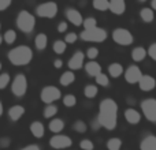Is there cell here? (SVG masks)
<instances>
[{
  "mask_svg": "<svg viewBox=\"0 0 156 150\" xmlns=\"http://www.w3.org/2000/svg\"><path fill=\"white\" fill-rule=\"evenodd\" d=\"M97 120L103 128L112 131L118 124V104L112 98H104L99 105Z\"/></svg>",
  "mask_w": 156,
  "mask_h": 150,
  "instance_id": "cell-1",
  "label": "cell"
},
{
  "mask_svg": "<svg viewBox=\"0 0 156 150\" xmlns=\"http://www.w3.org/2000/svg\"><path fill=\"white\" fill-rule=\"evenodd\" d=\"M7 57L11 64L14 66H18V67L27 66L33 59V51L27 45H18L8 51Z\"/></svg>",
  "mask_w": 156,
  "mask_h": 150,
  "instance_id": "cell-2",
  "label": "cell"
},
{
  "mask_svg": "<svg viewBox=\"0 0 156 150\" xmlns=\"http://www.w3.org/2000/svg\"><path fill=\"white\" fill-rule=\"evenodd\" d=\"M16 27L21 30L25 34H30L36 27V18L32 12H29L27 10H22L19 11V14L16 15L15 19Z\"/></svg>",
  "mask_w": 156,
  "mask_h": 150,
  "instance_id": "cell-3",
  "label": "cell"
},
{
  "mask_svg": "<svg viewBox=\"0 0 156 150\" xmlns=\"http://www.w3.org/2000/svg\"><path fill=\"white\" fill-rule=\"evenodd\" d=\"M108 37V33L103 27H93V29H83V32L80 33V38L86 43H103Z\"/></svg>",
  "mask_w": 156,
  "mask_h": 150,
  "instance_id": "cell-4",
  "label": "cell"
},
{
  "mask_svg": "<svg viewBox=\"0 0 156 150\" xmlns=\"http://www.w3.org/2000/svg\"><path fill=\"white\" fill-rule=\"evenodd\" d=\"M111 37H112L114 43L122 46H129L134 43V36L132 34L130 30L125 29V27H116L112 32Z\"/></svg>",
  "mask_w": 156,
  "mask_h": 150,
  "instance_id": "cell-5",
  "label": "cell"
},
{
  "mask_svg": "<svg viewBox=\"0 0 156 150\" xmlns=\"http://www.w3.org/2000/svg\"><path fill=\"white\" fill-rule=\"evenodd\" d=\"M27 87H29V83H27L26 75L16 74L15 78L12 79V83H11V93L15 97L21 98L27 93Z\"/></svg>",
  "mask_w": 156,
  "mask_h": 150,
  "instance_id": "cell-6",
  "label": "cell"
},
{
  "mask_svg": "<svg viewBox=\"0 0 156 150\" xmlns=\"http://www.w3.org/2000/svg\"><path fill=\"white\" fill-rule=\"evenodd\" d=\"M60 98H62V91L54 85L44 86L40 91V100L44 104H54Z\"/></svg>",
  "mask_w": 156,
  "mask_h": 150,
  "instance_id": "cell-7",
  "label": "cell"
},
{
  "mask_svg": "<svg viewBox=\"0 0 156 150\" xmlns=\"http://www.w3.org/2000/svg\"><path fill=\"white\" fill-rule=\"evenodd\" d=\"M58 11H59V7L55 2H45L36 7V15L40 18L52 19L58 15Z\"/></svg>",
  "mask_w": 156,
  "mask_h": 150,
  "instance_id": "cell-8",
  "label": "cell"
},
{
  "mask_svg": "<svg viewBox=\"0 0 156 150\" xmlns=\"http://www.w3.org/2000/svg\"><path fill=\"white\" fill-rule=\"evenodd\" d=\"M140 108L148 121L156 123V98H145L141 101Z\"/></svg>",
  "mask_w": 156,
  "mask_h": 150,
  "instance_id": "cell-9",
  "label": "cell"
},
{
  "mask_svg": "<svg viewBox=\"0 0 156 150\" xmlns=\"http://www.w3.org/2000/svg\"><path fill=\"white\" fill-rule=\"evenodd\" d=\"M73 145V141H71L70 137L63 134H55L54 137L49 139V146L52 149L56 150H62V149H67Z\"/></svg>",
  "mask_w": 156,
  "mask_h": 150,
  "instance_id": "cell-10",
  "label": "cell"
},
{
  "mask_svg": "<svg viewBox=\"0 0 156 150\" xmlns=\"http://www.w3.org/2000/svg\"><path fill=\"white\" fill-rule=\"evenodd\" d=\"M123 75H125V80H126L127 83L134 85V83H138V80L141 79L143 73H141V70H140L138 66L132 64V66H129V67L126 68V71L123 73Z\"/></svg>",
  "mask_w": 156,
  "mask_h": 150,
  "instance_id": "cell-11",
  "label": "cell"
},
{
  "mask_svg": "<svg viewBox=\"0 0 156 150\" xmlns=\"http://www.w3.org/2000/svg\"><path fill=\"white\" fill-rule=\"evenodd\" d=\"M85 57L86 56L82 51L74 52L73 56L70 57V60H69V63H67V67L70 68L71 71L81 70V68H83V66H85Z\"/></svg>",
  "mask_w": 156,
  "mask_h": 150,
  "instance_id": "cell-12",
  "label": "cell"
},
{
  "mask_svg": "<svg viewBox=\"0 0 156 150\" xmlns=\"http://www.w3.org/2000/svg\"><path fill=\"white\" fill-rule=\"evenodd\" d=\"M65 15H66V18H67V21L70 22V23H73L74 26H82L83 16L77 8H73V7L66 8Z\"/></svg>",
  "mask_w": 156,
  "mask_h": 150,
  "instance_id": "cell-13",
  "label": "cell"
},
{
  "mask_svg": "<svg viewBox=\"0 0 156 150\" xmlns=\"http://www.w3.org/2000/svg\"><path fill=\"white\" fill-rule=\"evenodd\" d=\"M138 87L141 91H152L156 87V79L149 74H143L141 79L138 80Z\"/></svg>",
  "mask_w": 156,
  "mask_h": 150,
  "instance_id": "cell-14",
  "label": "cell"
},
{
  "mask_svg": "<svg viewBox=\"0 0 156 150\" xmlns=\"http://www.w3.org/2000/svg\"><path fill=\"white\" fill-rule=\"evenodd\" d=\"M108 11H111L114 15H123L126 11V2L125 0H110Z\"/></svg>",
  "mask_w": 156,
  "mask_h": 150,
  "instance_id": "cell-15",
  "label": "cell"
},
{
  "mask_svg": "<svg viewBox=\"0 0 156 150\" xmlns=\"http://www.w3.org/2000/svg\"><path fill=\"white\" fill-rule=\"evenodd\" d=\"M125 119H126V121L129 124L136 126V124H138L141 121V113L134 108H127L125 111Z\"/></svg>",
  "mask_w": 156,
  "mask_h": 150,
  "instance_id": "cell-16",
  "label": "cell"
},
{
  "mask_svg": "<svg viewBox=\"0 0 156 150\" xmlns=\"http://www.w3.org/2000/svg\"><path fill=\"white\" fill-rule=\"evenodd\" d=\"M25 107H22V105H12V107L8 109V118H10V120L12 121H18L19 119L22 118V116L25 115Z\"/></svg>",
  "mask_w": 156,
  "mask_h": 150,
  "instance_id": "cell-17",
  "label": "cell"
},
{
  "mask_svg": "<svg viewBox=\"0 0 156 150\" xmlns=\"http://www.w3.org/2000/svg\"><path fill=\"white\" fill-rule=\"evenodd\" d=\"M83 68H85L86 74H88L89 77H93V78L96 77V75H99L100 73H103V71H101V66H100L96 60H89V62L83 66Z\"/></svg>",
  "mask_w": 156,
  "mask_h": 150,
  "instance_id": "cell-18",
  "label": "cell"
},
{
  "mask_svg": "<svg viewBox=\"0 0 156 150\" xmlns=\"http://www.w3.org/2000/svg\"><path fill=\"white\" fill-rule=\"evenodd\" d=\"M29 130H30V132H32V135L34 138H43L44 137V134H45V128H44V124L41 123V121H38V120H36V121H33L32 124H30V127H29Z\"/></svg>",
  "mask_w": 156,
  "mask_h": 150,
  "instance_id": "cell-19",
  "label": "cell"
},
{
  "mask_svg": "<svg viewBox=\"0 0 156 150\" xmlns=\"http://www.w3.org/2000/svg\"><path fill=\"white\" fill-rule=\"evenodd\" d=\"M140 150H156V137L147 135L140 142Z\"/></svg>",
  "mask_w": 156,
  "mask_h": 150,
  "instance_id": "cell-20",
  "label": "cell"
},
{
  "mask_svg": "<svg viewBox=\"0 0 156 150\" xmlns=\"http://www.w3.org/2000/svg\"><path fill=\"white\" fill-rule=\"evenodd\" d=\"M130 56H132V59L134 60L136 63H140L148 56V52H147V49L143 48V46H136V48H133Z\"/></svg>",
  "mask_w": 156,
  "mask_h": 150,
  "instance_id": "cell-21",
  "label": "cell"
},
{
  "mask_svg": "<svg viewBox=\"0 0 156 150\" xmlns=\"http://www.w3.org/2000/svg\"><path fill=\"white\" fill-rule=\"evenodd\" d=\"M123 73H125V70H123V66H122L121 63L114 62V63H111V64L108 66V77L119 78Z\"/></svg>",
  "mask_w": 156,
  "mask_h": 150,
  "instance_id": "cell-22",
  "label": "cell"
},
{
  "mask_svg": "<svg viewBox=\"0 0 156 150\" xmlns=\"http://www.w3.org/2000/svg\"><path fill=\"white\" fill-rule=\"evenodd\" d=\"M74 80H76V74H74V71H71V70L65 71L59 78V83L62 86H65V87H67V86H70L71 83H74Z\"/></svg>",
  "mask_w": 156,
  "mask_h": 150,
  "instance_id": "cell-23",
  "label": "cell"
},
{
  "mask_svg": "<svg viewBox=\"0 0 156 150\" xmlns=\"http://www.w3.org/2000/svg\"><path fill=\"white\" fill-rule=\"evenodd\" d=\"M34 46L37 51H44L48 46V37L45 33H38L34 38Z\"/></svg>",
  "mask_w": 156,
  "mask_h": 150,
  "instance_id": "cell-24",
  "label": "cell"
},
{
  "mask_svg": "<svg viewBox=\"0 0 156 150\" xmlns=\"http://www.w3.org/2000/svg\"><path fill=\"white\" fill-rule=\"evenodd\" d=\"M48 128H49V131L54 132V134H59V132H62L63 128H65V121L59 118L52 119L48 124Z\"/></svg>",
  "mask_w": 156,
  "mask_h": 150,
  "instance_id": "cell-25",
  "label": "cell"
},
{
  "mask_svg": "<svg viewBox=\"0 0 156 150\" xmlns=\"http://www.w3.org/2000/svg\"><path fill=\"white\" fill-rule=\"evenodd\" d=\"M140 18L145 23H151L155 19V11L151 7H144L140 10Z\"/></svg>",
  "mask_w": 156,
  "mask_h": 150,
  "instance_id": "cell-26",
  "label": "cell"
},
{
  "mask_svg": "<svg viewBox=\"0 0 156 150\" xmlns=\"http://www.w3.org/2000/svg\"><path fill=\"white\" fill-rule=\"evenodd\" d=\"M58 111H59V108H58V105L54 104H47L45 108H44V112H43V116L45 119H52L54 116H56Z\"/></svg>",
  "mask_w": 156,
  "mask_h": 150,
  "instance_id": "cell-27",
  "label": "cell"
},
{
  "mask_svg": "<svg viewBox=\"0 0 156 150\" xmlns=\"http://www.w3.org/2000/svg\"><path fill=\"white\" fill-rule=\"evenodd\" d=\"M97 93H99L97 85H86L85 87H83V96L89 100L94 98V97L97 96Z\"/></svg>",
  "mask_w": 156,
  "mask_h": 150,
  "instance_id": "cell-28",
  "label": "cell"
},
{
  "mask_svg": "<svg viewBox=\"0 0 156 150\" xmlns=\"http://www.w3.org/2000/svg\"><path fill=\"white\" fill-rule=\"evenodd\" d=\"M66 48H67V43L65 40H56L52 45V49L56 55H63L66 52Z\"/></svg>",
  "mask_w": 156,
  "mask_h": 150,
  "instance_id": "cell-29",
  "label": "cell"
},
{
  "mask_svg": "<svg viewBox=\"0 0 156 150\" xmlns=\"http://www.w3.org/2000/svg\"><path fill=\"white\" fill-rule=\"evenodd\" d=\"M3 41H4L5 44H8V45H12L16 41V32L12 29L5 30L4 34H3Z\"/></svg>",
  "mask_w": 156,
  "mask_h": 150,
  "instance_id": "cell-30",
  "label": "cell"
},
{
  "mask_svg": "<svg viewBox=\"0 0 156 150\" xmlns=\"http://www.w3.org/2000/svg\"><path fill=\"white\" fill-rule=\"evenodd\" d=\"M94 80H96L97 86L107 87V86L110 85V77H108V74H104V73H100L99 75H96V77H94Z\"/></svg>",
  "mask_w": 156,
  "mask_h": 150,
  "instance_id": "cell-31",
  "label": "cell"
},
{
  "mask_svg": "<svg viewBox=\"0 0 156 150\" xmlns=\"http://www.w3.org/2000/svg\"><path fill=\"white\" fill-rule=\"evenodd\" d=\"M92 5H93V8L97 11H108L110 0H93Z\"/></svg>",
  "mask_w": 156,
  "mask_h": 150,
  "instance_id": "cell-32",
  "label": "cell"
},
{
  "mask_svg": "<svg viewBox=\"0 0 156 150\" xmlns=\"http://www.w3.org/2000/svg\"><path fill=\"white\" fill-rule=\"evenodd\" d=\"M63 105L67 108H73L77 105V97L74 96V94H66V96H63Z\"/></svg>",
  "mask_w": 156,
  "mask_h": 150,
  "instance_id": "cell-33",
  "label": "cell"
},
{
  "mask_svg": "<svg viewBox=\"0 0 156 150\" xmlns=\"http://www.w3.org/2000/svg\"><path fill=\"white\" fill-rule=\"evenodd\" d=\"M73 130L78 134H85L86 130H88V124L83 120H76L73 124Z\"/></svg>",
  "mask_w": 156,
  "mask_h": 150,
  "instance_id": "cell-34",
  "label": "cell"
},
{
  "mask_svg": "<svg viewBox=\"0 0 156 150\" xmlns=\"http://www.w3.org/2000/svg\"><path fill=\"white\" fill-rule=\"evenodd\" d=\"M122 146V141L119 138H110L107 141V149L108 150H119Z\"/></svg>",
  "mask_w": 156,
  "mask_h": 150,
  "instance_id": "cell-35",
  "label": "cell"
},
{
  "mask_svg": "<svg viewBox=\"0 0 156 150\" xmlns=\"http://www.w3.org/2000/svg\"><path fill=\"white\" fill-rule=\"evenodd\" d=\"M82 26L83 29H93V27L97 26V19L94 16H88V18H83V22H82Z\"/></svg>",
  "mask_w": 156,
  "mask_h": 150,
  "instance_id": "cell-36",
  "label": "cell"
},
{
  "mask_svg": "<svg viewBox=\"0 0 156 150\" xmlns=\"http://www.w3.org/2000/svg\"><path fill=\"white\" fill-rule=\"evenodd\" d=\"M11 82V77L8 73H3L0 74V90H4Z\"/></svg>",
  "mask_w": 156,
  "mask_h": 150,
  "instance_id": "cell-37",
  "label": "cell"
},
{
  "mask_svg": "<svg viewBox=\"0 0 156 150\" xmlns=\"http://www.w3.org/2000/svg\"><path fill=\"white\" fill-rule=\"evenodd\" d=\"M85 56L88 57L89 60H96V57L99 56V49H97L96 46H90V48H88Z\"/></svg>",
  "mask_w": 156,
  "mask_h": 150,
  "instance_id": "cell-38",
  "label": "cell"
},
{
  "mask_svg": "<svg viewBox=\"0 0 156 150\" xmlns=\"http://www.w3.org/2000/svg\"><path fill=\"white\" fill-rule=\"evenodd\" d=\"M80 148L82 150H93L94 149V145L90 139H82L80 142Z\"/></svg>",
  "mask_w": 156,
  "mask_h": 150,
  "instance_id": "cell-39",
  "label": "cell"
},
{
  "mask_svg": "<svg viewBox=\"0 0 156 150\" xmlns=\"http://www.w3.org/2000/svg\"><path fill=\"white\" fill-rule=\"evenodd\" d=\"M77 40H78V34L77 33H74V32H70V33H67V34L65 36V41L67 44H74Z\"/></svg>",
  "mask_w": 156,
  "mask_h": 150,
  "instance_id": "cell-40",
  "label": "cell"
},
{
  "mask_svg": "<svg viewBox=\"0 0 156 150\" xmlns=\"http://www.w3.org/2000/svg\"><path fill=\"white\" fill-rule=\"evenodd\" d=\"M147 52H148V56L151 57L154 62H156V43L151 44V45H149V48L147 49Z\"/></svg>",
  "mask_w": 156,
  "mask_h": 150,
  "instance_id": "cell-41",
  "label": "cell"
},
{
  "mask_svg": "<svg viewBox=\"0 0 156 150\" xmlns=\"http://www.w3.org/2000/svg\"><path fill=\"white\" fill-rule=\"evenodd\" d=\"M10 143H11V139H10L8 137H3V138H0V148L5 149V148H8V146H10Z\"/></svg>",
  "mask_w": 156,
  "mask_h": 150,
  "instance_id": "cell-42",
  "label": "cell"
},
{
  "mask_svg": "<svg viewBox=\"0 0 156 150\" xmlns=\"http://www.w3.org/2000/svg\"><path fill=\"white\" fill-rule=\"evenodd\" d=\"M12 0H0V11H5L11 5Z\"/></svg>",
  "mask_w": 156,
  "mask_h": 150,
  "instance_id": "cell-43",
  "label": "cell"
},
{
  "mask_svg": "<svg viewBox=\"0 0 156 150\" xmlns=\"http://www.w3.org/2000/svg\"><path fill=\"white\" fill-rule=\"evenodd\" d=\"M58 32L59 33H67V22L62 21L58 25Z\"/></svg>",
  "mask_w": 156,
  "mask_h": 150,
  "instance_id": "cell-44",
  "label": "cell"
},
{
  "mask_svg": "<svg viewBox=\"0 0 156 150\" xmlns=\"http://www.w3.org/2000/svg\"><path fill=\"white\" fill-rule=\"evenodd\" d=\"M54 67L56 68V70H60V68L63 67V60L62 59H55L54 60Z\"/></svg>",
  "mask_w": 156,
  "mask_h": 150,
  "instance_id": "cell-45",
  "label": "cell"
},
{
  "mask_svg": "<svg viewBox=\"0 0 156 150\" xmlns=\"http://www.w3.org/2000/svg\"><path fill=\"white\" fill-rule=\"evenodd\" d=\"M90 127H92V128H93V130H99L100 127H101V126H100V121L97 120V118L94 119V120H92V123H90Z\"/></svg>",
  "mask_w": 156,
  "mask_h": 150,
  "instance_id": "cell-46",
  "label": "cell"
},
{
  "mask_svg": "<svg viewBox=\"0 0 156 150\" xmlns=\"http://www.w3.org/2000/svg\"><path fill=\"white\" fill-rule=\"evenodd\" d=\"M21 150H40V148H38L37 145H27V146H25V148L21 149Z\"/></svg>",
  "mask_w": 156,
  "mask_h": 150,
  "instance_id": "cell-47",
  "label": "cell"
},
{
  "mask_svg": "<svg viewBox=\"0 0 156 150\" xmlns=\"http://www.w3.org/2000/svg\"><path fill=\"white\" fill-rule=\"evenodd\" d=\"M151 8L154 11H156V0H152V2H151Z\"/></svg>",
  "mask_w": 156,
  "mask_h": 150,
  "instance_id": "cell-48",
  "label": "cell"
},
{
  "mask_svg": "<svg viewBox=\"0 0 156 150\" xmlns=\"http://www.w3.org/2000/svg\"><path fill=\"white\" fill-rule=\"evenodd\" d=\"M3 112H4V107H3V102H2V101H0V118H2Z\"/></svg>",
  "mask_w": 156,
  "mask_h": 150,
  "instance_id": "cell-49",
  "label": "cell"
},
{
  "mask_svg": "<svg viewBox=\"0 0 156 150\" xmlns=\"http://www.w3.org/2000/svg\"><path fill=\"white\" fill-rule=\"evenodd\" d=\"M2 43H3V37L0 36V45H2Z\"/></svg>",
  "mask_w": 156,
  "mask_h": 150,
  "instance_id": "cell-50",
  "label": "cell"
},
{
  "mask_svg": "<svg viewBox=\"0 0 156 150\" xmlns=\"http://www.w3.org/2000/svg\"><path fill=\"white\" fill-rule=\"evenodd\" d=\"M138 2H140V3H144V2H147V0H138Z\"/></svg>",
  "mask_w": 156,
  "mask_h": 150,
  "instance_id": "cell-51",
  "label": "cell"
},
{
  "mask_svg": "<svg viewBox=\"0 0 156 150\" xmlns=\"http://www.w3.org/2000/svg\"><path fill=\"white\" fill-rule=\"evenodd\" d=\"M2 67H3V66H2V62H0V71H2Z\"/></svg>",
  "mask_w": 156,
  "mask_h": 150,
  "instance_id": "cell-52",
  "label": "cell"
},
{
  "mask_svg": "<svg viewBox=\"0 0 156 150\" xmlns=\"http://www.w3.org/2000/svg\"><path fill=\"white\" fill-rule=\"evenodd\" d=\"M0 30H2V23H0Z\"/></svg>",
  "mask_w": 156,
  "mask_h": 150,
  "instance_id": "cell-53",
  "label": "cell"
}]
</instances>
